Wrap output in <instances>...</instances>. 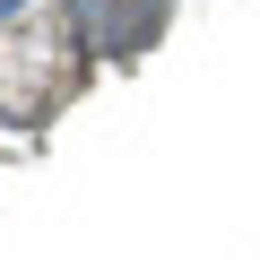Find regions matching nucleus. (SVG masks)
Segmentation results:
<instances>
[{
	"label": "nucleus",
	"instance_id": "f257e3e1",
	"mask_svg": "<svg viewBox=\"0 0 260 260\" xmlns=\"http://www.w3.org/2000/svg\"><path fill=\"white\" fill-rule=\"evenodd\" d=\"M70 35L87 52H148L165 35V0H70Z\"/></svg>",
	"mask_w": 260,
	"mask_h": 260
},
{
	"label": "nucleus",
	"instance_id": "f03ea898",
	"mask_svg": "<svg viewBox=\"0 0 260 260\" xmlns=\"http://www.w3.org/2000/svg\"><path fill=\"white\" fill-rule=\"evenodd\" d=\"M0 9H18V0H0Z\"/></svg>",
	"mask_w": 260,
	"mask_h": 260
}]
</instances>
